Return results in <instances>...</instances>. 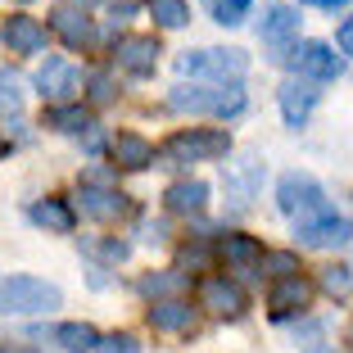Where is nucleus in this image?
Wrapping results in <instances>:
<instances>
[{"mask_svg":"<svg viewBox=\"0 0 353 353\" xmlns=\"http://www.w3.org/2000/svg\"><path fill=\"white\" fill-rule=\"evenodd\" d=\"M54 344L68 349V353H95L100 331H95L91 322H63V326H54Z\"/></svg>","mask_w":353,"mask_h":353,"instance_id":"obj_23","label":"nucleus"},{"mask_svg":"<svg viewBox=\"0 0 353 353\" xmlns=\"http://www.w3.org/2000/svg\"><path fill=\"white\" fill-rule=\"evenodd\" d=\"M132 14H136V5H132V0H123V5H114V28H123V23L132 19Z\"/></svg>","mask_w":353,"mask_h":353,"instance_id":"obj_38","label":"nucleus"},{"mask_svg":"<svg viewBox=\"0 0 353 353\" xmlns=\"http://www.w3.org/2000/svg\"><path fill=\"white\" fill-rule=\"evenodd\" d=\"M82 250L86 254H95V259H104V263H123L127 254H132V245H127V240H82Z\"/></svg>","mask_w":353,"mask_h":353,"instance_id":"obj_28","label":"nucleus"},{"mask_svg":"<svg viewBox=\"0 0 353 353\" xmlns=\"http://www.w3.org/2000/svg\"><path fill=\"white\" fill-rule=\"evenodd\" d=\"M73 199H77V208H82L86 218H95V222H118V218H127V213H132V199H127L123 190L95 186V181H82Z\"/></svg>","mask_w":353,"mask_h":353,"instance_id":"obj_10","label":"nucleus"},{"mask_svg":"<svg viewBox=\"0 0 353 353\" xmlns=\"http://www.w3.org/2000/svg\"><path fill=\"white\" fill-rule=\"evenodd\" d=\"M322 290H331V294H349L353 290V268H344V263H331V268H322Z\"/></svg>","mask_w":353,"mask_h":353,"instance_id":"obj_30","label":"nucleus"},{"mask_svg":"<svg viewBox=\"0 0 353 353\" xmlns=\"http://www.w3.org/2000/svg\"><path fill=\"white\" fill-rule=\"evenodd\" d=\"M63 294L59 285L41 276H5L0 281V312H19V317H32V312H50L59 308Z\"/></svg>","mask_w":353,"mask_h":353,"instance_id":"obj_4","label":"nucleus"},{"mask_svg":"<svg viewBox=\"0 0 353 353\" xmlns=\"http://www.w3.org/2000/svg\"><path fill=\"white\" fill-rule=\"evenodd\" d=\"M109 154H114V163L127 168V172H141V168L154 163V145H150L141 132H118L114 141H109Z\"/></svg>","mask_w":353,"mask_h":353,"instance_id":"obj_17","label":"nucleus"},{"mask_svg":"<svg viewBox=\"0 0 353 353\" xmlns=\"http://www.w3.org/2000/svg\"><path fill=\"white\" fill-rule=\"evenodd\" d=\"M222 190H227L231 208L245 213L250 199L263 190V159L259 154H240L236 163H222Z\"/></svg>","mask_w":353,"mask_h":353,"instance_id":"obj_7","label":"nucleus"},{"mask_svg":"<svg viewBox=\"0 0 353 353\" xmlns=\"http://www.w3.org/2000/svg\"><path fill=\"white\" fill-rule=\"evenodd\" d=\"M19 5H28V0H19Z\"/></svg>","mask_w":353,"mask_h":353,"instance_id":"obj_44","label":"nucleus"},{"mask_svg":"<svg viewBox=\"0 0 353 353\" xmlns=\"http://www.w3.org/2000/svg\"><path fill=\"white\" fill-rule=\"evenodd\" d=\"M50 32L59 37L68 50H86V46L95 41V28H91V19H86L82 10H68V5H59V10L50 14Z\"/></svg>","mask_w":353,"mask_h":353,"instance_id":"obj_16","label":"nucleus"},{"mask_svg":"<svg viewBox=\"0 0 353 353\" xmlns=\"http://www.w3.org/2000/svg\"><path fill=\"white\" fill-rule=\"evenodd\" d=\"M335 41H340L344 54H353V19H344V28H340V37H335Z\"/></svg>","mask_w":353,"mask_h":353,"instance_id":"obj_37","label":"nucleus"},{"mask_svg":"<svg viewBox=\"0 0 353 353\" xmlns=\"http://www.w3.org/2000/svg\"><path fill=\"white\" fill-rule=\"evenodd\" d=\"M276 204L285 218L303 222V218H322V213H331V204H326V190L322 181L312 172H285L276 186Z\"/></svg>","mask_w":353,"mask_h":353,"instance_id":"obj_5","label":"nucleus"},{"mask_svg":"<svg viewBox=\"0 0 353 353\" xmlns=\"http://www.w3.org/2000/svg\"><path fill=\"white\" fill-rule=\"evenodd\" d=\"M163 204L172 208V213H204L208 186H204V181H176V186H168Z\"/></svg>","mask_w":353,"mask_h":353,"instance_id":"obj_22","label":"nucleus"},{"mask_svg":"<svg viewBox=\"0 0 353 353\" xmlns=\"http://www.w3.org/2000/svg\"><path fill=\"white\" fill-rule=\"evenodd\" d=\"M222 259L236 263V268H254V263H263V245L254 236H222Z\"/></svg>","mask_w":353,"mask_h":353,"instance_id":"obj_24","label":"nucleus"},{"mask_svg":"<svg viewBox=\"0 0 353 353\" xmlns=\"http://www.w3.org/2000/svg\"><path fill=\"white\" fill-rule=\"evenodd\" d=\"M168 109H176V114H213V118H231L245 109V91H240V82L231 86H218V82H181L168 91Z\"/></svg>","mask_w":353,"mask_h":353,"instance_id":"obj_1","label":"nucleus"},{"mask_svg":"<svg viewBox=\"0 0 353 353\" xmlns=\"http://www.w3.org/2000/svg\"><path fill=\"white\" fill-rule=\"evenodd\" d=\"M82 86H86L82 68L68 63V59H46L41 73H37V91H41V100H50V104H68Z\"/></svg>","mask_w":353,"mask_h":353,"instance_id":"obj_9","label":"nucleus"},{"mask_svg":"<svg viewBox=\"0 0 353 353\" xmlns=\"http://www.w3.org/2000/svg\"><path fill=\"white\" fill-rule=\"evenodd\" d=\"M141 240H145V245H163V240H168V222L163 218L141 222Z\"/></svg>","mask_w":353,"mask_h":353,"instance_id":"obj_34","label":"nucleus"},{"mask_svg":"<svg viewBox=\"0 0 353 353\" xmlns=\"http://www.w3.org/2000/svg\"><path fill=\"white\" fill-rule=\"evenodd\" d=\"M114 54H118V68L123 73H132V77H150L159 68V41L154 37H123V41L114 46Z\"/></svg>","mask_w":353,"mask_h":353,"instance_id":"obj_13","label":"nucleus"},{"mask_svg":"<svg viewBox=\"0 0 353 353\" xmlns=\"http://www.w3.org/2000/svg\"><path fill=\"white\" fill-rule=\"evenodd\" d=\"M5 46L10 54H41L46 50V23L32 14H10L5 19Z\"/></svg>","mask_w":353,"mask_h":353,"instance_id":"obj_14","label":"nucleus"},{"mask_svg":"<svg viewBox=\"0 0 353 353\" xmlns=\"http://www.w3.org/2000/svg\"><path fill=\"white\" fill-rule=\"evenodd\" d=\"M259 37L268 46H285L299 37V14L290 10V5H268L263 10V23H259Z\"/></svg>","mask_w":353,"mask_h":353,"instance_id":"obj_19","label":"nucleus"},{"mask_svg":"<svg viewBox=\"0 0 353 353\" xmlns=\"http://www.w3.org/2000/svg\"><path fill=\"white\" fill-rule=\"evenodd\" d=\"M317 95H322V91H317L312 82H303V77L285 82V86H281V95H276V100H281V118H285L290 127H303V123H308V114L317 109Z\"/></svg>","mask_w":353,"mask_h":353,"instance_id":"obj_15","label":"nucleus"},{"mask_svg":"<svg viewBox=\"0 0 353 353\" xmlns=\"http://www.w3.org/2000/svg\"><path fill=\"white\" fill-rule=\"evenodd\" d=\"M285 63H290V73L303 77V82H331V77L344 73V59L326 41H299L285 54Z\"/></svg>","mask_w":353,"mask_h":353,"instance_id":"obj_6","label":"nucleus"},{"mask_svg":"<svg viewBox=\"0 0 353 353\" xmlns=\"http://www.w3.org/2000/svg\"><path fill=\"white\" fill-rule=\"evenodd\" d=\"M250 5H254V0H208V10H213V23H222V28H236V23H245Z\"/></svg>","mask_w":353,"mask_h":353,"instance_id":"obj_27","label":"nucleus"},{"mask_svg":"<svg viewBox=\"0 0 353 353\" xmlns=\"http://www.w3.org/2000/svg\"><path fill=\"white\" fill-rule=\"evenodd\" d=\"M86 86H91V100L95 104H109V100H114V86H109V77H104V73H95Z\"/></svg>","mask_w":353,"mask_h":353,"instance_id":"obj_35","label":"nucleus"},{"mask_svg":"<svg viewBox=\"0 0 353 353\" xmlns=\"http://www.w3.org/2000/svg\"><path fill=\"white\" fill-rule=\"evenodd\" d=\"M5 154H10V141H5V136H0V159H5Z\"/></svg>","mask_w":353,"mask_h":353,"instance_id":"obj_42","label":"nucleus"},{"mask_svg":"<svg viewBox=\"0 0 353 353\" xmlns=\"http://www.w3.org/2000/svg\"><path fill=\"white\" fill-rule=\"evenodd\" d=\"M41 123L54 127V132H63V136H86L95 127V114L86 109V104H50Z\"/></svg>","mask_w":353,"mask_h":353,"instance_id":"obj_20","label":"nucleus"},{"mask_svg":"<svg viewBox=\"0 0 353 353\" xmlns=\"http://www.w3.org/2000/svg\"><path fill=\"white\" fill-rule=\"evenodd\" d=\"M150 326L163 335H181L195 326V308L186 299H159V303H150Z\"/></svg>","mask_w":353,"mask_h":353,"instance_id":"obj_18","label":"nucleus"},{"mask_svg":"<svg viewBox=\"0 0 353 353\" xmlns=\"http://www.w3.org/2000/svg\"><path fill=\"white\" fill-rule=\"evenodd\" d=\"M294 340L303 344V353H322L326 349V326L322 322H303L299 331H294Z\"/></svg>","mask_w":353,"mask_h":353,"instance_id":"obj_33","label":"nucleus"},{"mask_svg":"<svg viewBox=\"0 0 353 353\" xmlns=\"http://www.w3.org/2000/svg\"><path fill=\"white\" fill-rule=\"evenodd\" d=\"M299 5H312V10H344L349 0H299Z\"/></svg>","mask_w":353,"mask_h":353,"instance_id":"obj_39","label":"nucleus"},{"mask_svg":"<svg viewBox=\"0 0 353 353\" xmlns=\"http://www.w3.org/2000/svg\"><path fill=\"white\" fill-rule=\"evenodd\" d=\"M263 272H272V276H299V254H290V250H276V254H263Z\"/></svg>","mask_w":353,"mask_h":353,"instance_id":"obj_29","label":"nucleus"},{"mask_svg":"<svg viewBox=\"0 0 353 353\" xmlns=\"http://www.w3.org/2000/svg\"><path fill=\"white\" fill-rule=\"evenodd\" d=\"M150 19L159 23V28H186L190 23V5L186 0H145Z\"/></svg>","mask_w":353,"mask_h":353,"instance_id":"obj_26","label":"nucleus"},{"mask_svg":"<svg viewBox=\"0 0 353 353\" xmlns=\"http://www.w3.org/2000/svg\"><path fill=\"white\" fill-rule=\"evenodd\" d=\"M231 154V136L218 127H181L163 141L168 163H208V159H227Z\"/></svg>","mask_w":353,"mask_h":353,"instance_id":"obj_3","label":"nucleus"},{"mask_svg":"<svg viewBox=\"0 0 353 353\" xmlns=\"http://www.w3.org/2000/svg\"><path fill=\"white\" fill-rule=\"evenodd\" d=\"M0 353H32L28 344H0Z\"/></svg>","mask_w":353,"mask_h":353,"instance_id":"obj_41","label":"nucleus"},{"mask_svg":"<svg viewBox=\"0 0 353 353\" xmlns=\"http://www.w3.org/2000/svg\"><path fill=\"white\" fill-rule=\"evenodd\" d=\"M0 114H19V91H14V82H0Z\"/></svg>","mask_w":353,"mask_h":353,"instance_id":"obj_36","label":"nucleus"},{"mask_svg":"<svg viewBox=\"0 0 353 353\" xmlns=\"http://www.w3.org/2000/svg\"><path fill=\"white\" fill-rule=\"evenodd\" d=\"M208 263V245L204 240H195V245H181V254H176V272L181 276H190V272H204Z\"/></svg>","mask_w":353,"mask_h":353,"instance_id":"obj_31","label":"nucleus"},{"mask_svg":"<svg viewBox=\"0 0 353 353\" xmlns=\"http://www.w3.org/2000/svg\"><path fill=\"white\" fill-rule=\"evenodd\" d=\"M294 236H299L303 250H340L353 240V222L340 218V213H322V218L294 222Z\"/></svg>","mask_w":353,"mask_h":353,"instance_id":"obj_8","label":"nucleus"},{"mask_svg":"<svg viewBox=\"0 0 353 353\" xmlns=\"http://www.w3.org/2000/svg\"><path fill=\"white\" fill-rule=\"evenodd\" d=\"M199 308H208L213 317H245V290L231 276H204L199 281Z\"/></svg>","mask_w":353,"mask_h":353,"instance_id":"obj_11","label":"nucleus"},{"mask_svg":"<svg viewBox=\"0 0 353 353\" xmlns=\"http://www.w3.org/2000/svg\"><path fill=\"white\" fill-rule=\"evenodd\" d=\"M312 303V281L303 276H281L276 285H272V294H268V312L276 317V322H285V317H294V312H303Z\"/></svg>","mask_w":353,"mask_h":353,"instance_id":"obj_12","label":"nucleus"},{"mask_svg":"<svg viewBox=\"0 0 353 353\" xmlns=\"http://www.w3.org/2000/svg\"><path fill=\"white\" fill-rule=\"evenodd\" d=\"M63 5H68V10H82V14H86L91 5H104V0H63Z\"/></svg>","mask_w":353,"mask_h":353,"instance_id":"obj_40","label":"nucleus"},{"mask_svg":"<svg viewBox=\"0 0 353 353\" xmlns=\"http://www.w3.org/2000/svg\"><path fill=\"white\" fill-rule=\"evenodd\" d=\"M250 68V54L227 46V50H186L176 54V73L181 77H204V82H218V86H231L245 77Z\"/></svg>","mask_w":353,"mask_h":353,"instance_id":"obj_2","label":"nucleus"},{"mask_svg":"<svg viewBox=\"0 0 353 353\" xmlns=\"http://www.w3.org/2000/svg\"><path fill=\"white\" fill-rule=\"evenodd\" d=\"M28 213H32V222H37V227H46V231H59V236H68V231L77 227L73 208L63 204V199H37V204H32Z\"/></svg>","mask_w":353,"mask_h":353,"instance_id":"obj_21","label":"nucleus"},{"mask_svg":"<svg viewBox=\"0 0 353 353\" xmlns=\"http://www.w3.org/2000/svg\"><path fill=\"white\" fill-rule=\"evenodd\" d=\"M176 290H186V276L181 272H150V276H141V294L145 299H172Z\"/></svg>","mask_w":353,"mask_h":353,"instance_id":"obj_25","label":"nucleus"},{"mask_svg":"<svg viewBox=\"0 0 353 353\" xmlns=\"http://www.w3.org/2000/svg\"><path fill=\"white\" fill-rule=\"evenodd\" d=\"M95 353H141V340L132 331H114V335H100Z\"/></svg>","mask_w":353,"mask_h":353,"instance_id":"obj_32","label":"nucleus"},{"mask_svg":"<svg viewBox=\"0 0 353 353\" xmlns=\"http://www.w3.org/2000/svg\"><path fill=\"white\" fill-rule=\"evenodd\" d=\"M349 340H353V326H349Z\"/></svg>","mask_w":353,"mask_h":353,"instance_id":"obj_43","label":"nucleus"}]
</instances>
